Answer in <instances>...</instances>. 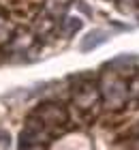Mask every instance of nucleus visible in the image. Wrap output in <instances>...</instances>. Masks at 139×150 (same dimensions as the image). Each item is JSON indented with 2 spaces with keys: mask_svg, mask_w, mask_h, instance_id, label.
<instances>
[{
  "mask_svg": "<svg viewBox=\"0 0 139 150\" xmlns=\"http://www.w3.org/2000/svg\"><path fill=\"white\" fill-rule=\"evenodd\" d=\"M17 150H139V64L66 77L28 112Z\"/></svg>",
  "mask_w": 139,
  "mask_h": 150,
  "instance_id": "1",
  "label": "nucleus"
},
{
  "mask_svg": "<svg viewBox=\"0 0 139 150\" xmlns=\"http://www.w3.org/2000/svg\"><path fill=\"white\" fill-rule=\"evenodd\" d=\"M73 0H0V67L34 62L60 37Z\"/></svg>",
  "mask_w": 139,
  "mask_h": 150,
  "instance_id": "2",
  "label": "nucleus"
},
{
  "mask_svg": "<svg viewBox=\"0 0 139 150\" xmlns=\"http://www.w3.org/2000/svg\"><path fill=\"white\" fill-rule=\"evenodd\" d=\"M107 2H114L124 13H137L139 11V0H107Z\"/></svg>",
  "mask_w": 139,
  "mask_h": 150,
  "instance_id": "3",
  "label": "nucleus"
},
{
  "mask_svg": "<svg viewBox=\"0 0 139 150\" xmlns=\"http://www.w3.org/2000/svg\"><path fill=\"white\" fill-rule=\"evenodd\" d=\"M9 146H11V135H9V131L0 129V148H2V150H9Z\"/></svg>",
  "mask_w": 139,
  "mask_h": 150,
  "instance_id": "4",
  "label": "nucleus"
}]
</instances>
